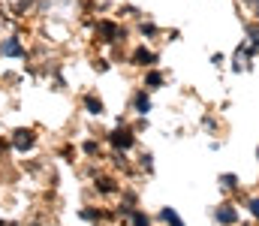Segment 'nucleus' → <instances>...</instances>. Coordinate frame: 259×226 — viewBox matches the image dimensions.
Here are the masks:
<instances>
[{
    "mask_svg": "<svg viewBox=\"0 0 259 226\" xmlns=\"http://www.w3.org/2000/svg\"><path fill=\"white\" fill-rule=\"evenodd\" d=\"M244 42L259 55V18H247L244 21Z\"/></svg>",
    "mask_w": 259,
    "mask_h": 226,
    "instance_id": "obj_13",
    "label": "nucleus"
},
{
    "mask_svg": "<svg viewBox=\"0 0 259 226\" xmlns=\"http://www.w3.org/2000/svg\"><path fill=\"white\" fill-rule=\"evenodd\" d=\"M142 15H145V12H142L139 6H133V3H118V6H115V18H121V21H133V24H136Z\"/></svg>",
    "mask_w": 259,
    "mask_h": 226,
    "instance_id": "obj_12",
    "label": "nucleus"
},
{
    "mask_svg": "<svg viewBox=\"0 0 259 226\" xmlns=\"http://www.w3.org/2000/svg\"><path fill=\"white\" fill-rule=\"evenodd\" d=\"M253 18H259V6H256V9H253Z\"/></svg>",
    "mask_w": 259,
    "mask_h": 226,
    "instance_id": "obj_25",
    "label": "nucleus"
},
{
    "mask_svg": "<svg viewBox=\"0 0 259 226\" xmlns=\"http://www.w3.org/2000/svg\"><path fill=\"white\" fill-rule=\"evenodd\" d=\"M94 190H97L100 196H121V193H124V190H121V184H118V178H115L112 172L97 175V178H94Z\"/></svg>",
    "mask_w": 259,
    "mask_h": 226,
    "instance_id": "obj_10",
    "label": "nucleus"
},
{
    "mask_svg": "<svg viewBox=\"0 0 259 226\" xmlns=\"http://www.w3.org/2000/svg\"><path fill=\"white\" fill-rule=\"evenodd\" d=\"M9 154H15L12 142H9V136H0V160H9Z\"/></svg>",
    "mask_w": 259,
    "mask_h": 226,
    "instance_id": "obj_21",
    "label": "nucleus"
},
{
    "mask_svg": "<svg viewBox=\"0 0 259 226\" xmlns=\"http://www.w3.org/2000/svg\"><path fill=\"white\" fill-rule=\"evenodd\" d=\"M202 127H205V130H214V127H217V118H214V115H205V118H202Z\"/></svg>",
    "mask_w": 259,
    "mask_h": 226,
    "instance_id": "obj_24",
    "label": "nucleus"
},
{
    "mask_svg": "<svg viewBox=\"0 0 259 226\" xmlns=\"http://www.w3.org/2000/svg\"><path fill=\"white\" fill-rule=\"evenodd\" d=\"M160 220H163L166 226H187L184 223V217H181L172 205H163V208H160Z\"/></svg>",
    "mask_w": 259,
    "mask_h": 226,
    "instance_id": "obj_15",
    "label": "nucleus"
},
{
    "mask_svg": "<svg viewBox=\"0 0 259 226\" xmlns=\"http://www.w3.org/2000/svg\"><path fill=\"white\" fill-rule=\"evenodd\" d=\"M226 64H229V55H223V52H214V55H211V67H214V70H223Z\"/></svg>",
    "mask_w": 259,
    "mask_h": 226,
    "instance_id": "obj_22",
    "label": "nucleus"
},
{
    "mask_svg": "<svg viewBox=\"0 0 259 226\" xmlns=\"http://www.w3.org/2000/svg\"><path fill=\"white\" fill-rule=\"evenodd\" d=\"M127 226H154V220H151V214H148V211L136 208V211L127 217Z\"/></svg>",
    "mask_w": 259,
    "mask_h": 226,
    "instance_id": "obj_18",
    "label": "nucleus"
},
{
    "mask_svg": "<svg viewBox=\"0 0 259 226\" xmlns=\"http://www.w3.org/2000/svg\"><path fill=\"white\" fill-rule=\"evenodd\" d=\"M91 70L100 73V75L112 73V58H109V55H94V58H91Z\"/></svg>",
    "mask_w": 259,
    "mask_h": 226,
    "instance_id": "obj_17",
    "label": "nucleus"
},
{
    "mask_svg": "<svg viewBox=\"0 0 259 226\" xmlns=\"http://www.w3.org/2000/svg\"><path fill=\"white\" fill-rule=\"evenodd\" d=\"M169 84V73L166 70H160V67H151V70H142V87H148L151 94H157V91H163Z\"/></svg>",
    "mask_w": 259,
    "mask_h": 226,
    "instance_id": "obj_9",
    "label": "nucleus"
},
{
    "mask_svg": "<svg viewBox=\"0 0 259 226\" xmlns=\"http://www.w3.org/2000/svg\"><path fill=\"white\" fill-rule=\"evenodd\" d=\"M163 36H166V42H178L181 39V30L175 27V30H163Z\"/></svg>",
    "mask_w": 259,
    "mask_h": 226,
    "instance_id": "obj_23",
    "label": "nucleus"
},
{
    "mask_svg": "<svg viewBox=\"0 0 259 226\" xmlns=\"http://www.w3.org/2000/svg\"><path fill=\"white\" fill-rule=\"evenodd\" d=\"M127 106H130V112L136 115V118H148L151 112H154V100H151V91L148 87H133V94H130V100H127Z\"/></svg>",
    "mask_w": 259,
    "mask_h": 226,
    "instance_id": "obj_6",
    "label": "nucleus"
},
{
    "mask_svg": "<svg viewBox=\"0 0 259 226\" xmlns=\"http://www.w3.org/2000/svg\"><path fill=\"white\" fill-rule=\"evenodd\" d=\"M27 55H30V49H27V42L18 30L0 36V58L3 61H27Z\"/></svg>",
    "mask_w": 259,
    "mask_h": 226,
    "instance_id": "obj_3",
    "label": "nucleus"
},
{
    "mask_svg": "<svg viewBox=\"0 0 259 226\" xmlns=\"http://www.w3.org/2000/svg\"><path fill=\"white\" fill-rule=\"evenodd\" d=\"M103 142L112 151H127L130 154V151L139 145V130H136L133 124H127V121H121V124H115L109 133H103Z\"/></svg>",
    "mask_w": 259,
    "mask_h": 226,
    "instance_id": "obj_1",
    "label": "nucleus"
},
{
    "mask_svg": "<svg viewBox=\"0 0 259 226\" xmlns=\"http://www.w3.org/2000/svg\"><path fill=\"white\" fill-rule=\"evenodd\" d=\"M9 142H12L15 154H30L39 145V130L36 127H15V130H9Z\"/></svg>",
    "mask_w": 259,
    "mask_h": 226,
    "instance_id": "obj_4",
    "label": "nucleus"
},
{
    "mask_svg": "<svg viewBox=\"0 0 259 226\" xmlns=\"http://www.w3.org/2000/svg\"><path fill=\"white\" fill-rule=\"evenodd\" d=\"M256 58H259V55L247 46V42H238V49H235V52H232V58H229V70H232V73H238V75L250 73Z\"/></svg>",
    "mask_w": 259,
    "mask_h": 226,
    "instance_id": "obj_5",
    "label": "nucleus"
},
{
    "mask_svg": "<svg viewBox=\"0 0 259 226\" xmlns=\"http://www.w3.org/2000/svg\"><path fill=\"white\" fill-rule=\"evenodd\" d=\"M244 208L250 211L253 220H259V196H244Z\"/></svg>",
    "mask_w": 259,
    "mask_h": 226,
    "instance_id": "obj_20",
    "label": "nucleus"
},
{
    "mask_svg": "<svg viewBox=\"0 0 259 226\" xmlns=\"http://www.w3.org/2000/svg\"><path fill=\"white\" fill-rule=\"evenodd\" d=\"M78 151L84 154V157H100L103 154V145H100V136H88V139H81V145H78Z\"/></svg>",
    "mask_w": 259,
    "mask_h": 226,
    "instance_id": "obj_14",
    "label": "nucleus"
},
{
    "mask_svg": "<svg viewBox=\"0 0 259 226\" xmlns=\"http://www.w3.org/2000/svg\"><path fill=\"white\" fill-rule=\"evenodd\" d=\"M217 184H220V187H223L226 193H235V190L241 187V178H238L235 172H223V175L217 178Z\"/></svg>",
    "mask_w": 259,
    "mask_h": 226,
    "instance_id": "obj_16",
    "label": "nucleus"
},
{
    "mask_svg": "<svg viewBox=\"0 0 259 226\" xmlns=\"http://www.w3.org/2000/svg\"><path fill=\"white\" fill-rule=\"evenodd\" d=\"M256 160H259V145H256Z\"/></svg>",
    "mask_w": 259,
    "mask_h": 226,
    "instance_id": "obj_26",
    "label": "nucleus"
},
{
    "mask_svg": "<svg viewBox=\"0 0 259 226\" xmlns=\"http://www.w3.org/2000/svg\"><path fill=\"white\" fill-rule=\"evenodd\" d=\"M136 166H139V172H148V175H151V172H154V154H151V151H142Z\"/></svg>",
    "mask_w": 259,
    "mask_h": 226,
    "instance_id": "obj_19",
    "label": "nucleus"
},
{
    "mask_svg": "<svg viewBox=\"0 0 259 226\" xmlns=\"http://www.w3.org/2000/svg\"><path fill=\"white\" fill-rule=\"evenodd\" d=\"M133 33H139L145 42H157L160 36H163V27L154 21V18H148V15H142L136 24H133Z\"/></svg>",
    "mask_w": 259,
    "mask_h": 226,
    "instance_id": "obj_8",
    "label": "nucleus"
},
{
    "mask_svg": "<svg viewBox=\"0 0 259 226\" xmlns=\"http://www.w3.org/2000/svg\"><path fill=\"white\" fill-rule=\"evenodd\" d=\"M214 220L220 226H238L241 223V211L235 208V202H220L214 208Z\"/></svg>",
    "mask_w": 259,
    "mask_h": 226,
    "instance_id": "obj_11",
    "label": "nucleus"
},
{
    "mask_svg": "<svg viewBox=\"0 0 259 226\" xmlns=\"http://www.w3.org/2000/svg\"><path fill=\"white\" fill-rule=\"evenodd\" d=\"M78 106H81V112H84L88 118H103V115L109 112V109H106V100H103V97H100V91H94V87L81 91Z\"/></svg>",
    "mask_w": 259,
    "mask_h": 226,
    "instance_id": "obj_7",
    "label": "nucleus"
},
{
    "mask_svg": "<svg viewBox=\"0 0 259 226\" xmlns=\"http://www.w3.org/2000/svg\"><path fill=\"white\" fill-rule=\"evenodd\" d=\"M127 64L133 70H151V67H160V52L151 46V42H145V39H139L133 49L127 52Z\"/></svg>",
    "mask_w": 259,
    "mask_h": 226,
    "instance_id": "obj_2",
    "label": "nucleus"
}]
</instances>
